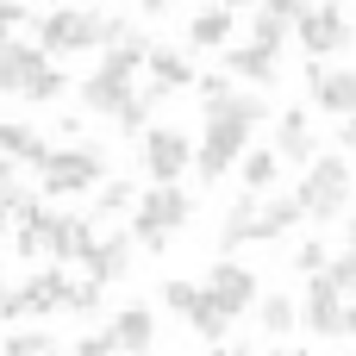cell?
I'll use <instances>...</instances> for the list:
<instances>
[{"label":"cell","mask_w":356,"mask_h":356,"mask_svg":"<svg viewBox=\"0 0 356 356\" xmlns=\"http://www.w3.org/2000/svg\"><path fill=\"white\" fill-rule=\"evenodd\" d=\"M232 31H238V25H232V6H207V13L188 25V44H194V50H225Z\"/></svg>","instance_id":"obj_19"},{"label":"cell","mask_w":356,"mask_h":356,"mask_svg":"<svg viewBox=\"0 0 356 356\" xmlns=\"http://www.w3.org/2000/svg\"><path fill=\"white\" fill-rule=\"evenodd\" d=\"M244 144H250V125H238V119H207V131H200V144H194L200 181H219V175L244 156Z\"/></svg>","instance_id":"obj_4"},{"label":"cell","mask_w":356,"mask_h":356,"mask_svg":"<svg viewBox=\"0 0 356 356\" xmlns=\"http://www.w3.org/2000/svg\"><path fill=\"white\" fill-rule=\"evenodd\" d=\"M156 294H163V307H169V313H188V307H194V294H200V288H194V282H163V288H156Z\"/></svg>","instance_id":"obj_38"},{"label":"cell","mask_w":356,"mask_h":356,"mask_svg":"<svg viewBox=\"0 0 356 356\" xmlns=\"http://www.w3.org/2000/svg\"><path fill=\"white\" fill-rule=\"evenodd\" d=\"M25 200H31V194H25V188H19V175H13V163H6V156H0V207H6V213H19V207H25Z\"/></svg>","instance_id":"obj_37"},{"label":"cell","mask_w":356,"mask_h":356,"mask_svg":"<svg viewBox=\"0 0 356 356\" xmlns=\"http://www.w3.org/2000/svg\"><path fill=\"white\" fill-rule=\"evenodd\" d=\"M188 325H194V332H200L207 344H219V338L232 332V319H225V313H219V307H213L207 294H194V307H188Z\"/></svg>","instance_id":"obj_27"},{"label":"cell","mask_w":356,"mask_h":356,"mask_svg":"<svg viewBox=\"0 0 356 356\" xmlns=\"http://www.w3.org/2000/svg\"><path fill=\"white\" fill-rule=\"evenodd\" d=\"M119 356H150V350H119Z\"/></svg>","instance_id":"obj_48"},{"label":"cell","mask_w":356,"mask_h":356,"mask_svg":"<svg viewBox=\"0 0 356 356\" xmlns=\"http://www.w3.org/2000/svg\"><path fill=\"white\" fill-rule=\"evenodd\" d=\"M275 156H282V163H313V125H307V113H282V125H275Z\"/></svg>","instance_id":"obj_18"},{"label":"cell","mask_w":356,"mask_h":356,"mask_svg":"<svg viewBox=\"0 0 356 356\" xmlns=\"http://www.w3.org/2000/svg\"><path fill=\"white\" fill-rule=\"evenodd\" d=\"M31 25V13H25V0H0V44H13L19 31Z\"/></svg>","instance_id":"obj_35"},{"label":"cell","mask_w":356,"mask_h":356,"mask_svg":"<svg viewBox=\"0 0 356 356\" xmlns=\"http://www.w3.org/2000/svg\"><path fill=\"white\" fill-rule=\"evenodd\" d=\"M125 263H131V238H125V232H113V238H94V250L81 257V269H88V282H94V288H106V282H125Z\"/></svg>","instance_id":"obj_10"},{"label":"cell","mask_w":356,"mask_h":356,"mask_svg":"<svg viewBox=\"0 0 356 356\" xmlns=\"http://www.w3.org/2000/svg\"><path fill=\"white\" fill-rule=\"evenodd\" d=\"M0 356H50V338H44V332H13V338L0 344Z\"/></svg>","instance_id":"obj_34"},{"label":"cell","mask_w":356,"mask_h":356,"mask_svg":"<svg viewBox=\"0 0 356 356\" xmlns=\"http://www.w3.org/2000/svg\"><path fill=\"white\" fill-rule=\"evenodd\" d=\"M44 63H50V56H44L38 44H19V38L0 44V94H25V81H31Z\"/></svg>","instance_id":"obj_11"},{"label":"cell","mask_w":356,"mask_h":356,"mask_svg":"<svg viewBox=\"0 0 356 356\" xmlns=\"http://www.w3.org/2000/svg\"><path fill=\"white\" fill-rule=\"evenodd\" d=\"M307 213H300V200L294 194H269V200H257V244H269V238H282V232H294Z\"/></svg>","instance_id":"obj_16"},{"label":"cell","mask_w":356,"mask_h":356,"mask_svg":"<svg viewBox=\"0 0 356 356\" xmlns=\"http://www.w3.org/2000/svg\"><path fill=\"white\" fill-rule=\"evenodd\" d=\"M75 356H119V350H113V338H106V332H94V338H81V344H75Z\"/></svg>","instance_id":"obj_41"},{"label":"cell","mask_w":356,"mask_h":356,"mask_svg":"<svg viewBox=\"0 0 356 356\" xmlns=\"http://www.w3.org/2000/svg\"><path fill=\"white\" fill-rule=\"evenodd\" d=\"M88 44H94V13H81V6H56V13L38 19V50H44V56L88 50Z\"/></svg>","instance_id":"obj_6"},{"label":"cell","mask_w":356,"mask_h":356,"mask_svg":"<svg viewBox=\"0 0 356 356\" xmlns=\"http://www.w3.org/2000/svg\"><path fill=\"white\" fill-rule=\"evenodd\" d=\"M294 31L282 25V19H269V13H257V25H250V44L257 50H269V56H282V44H288Z\"/></svg>","instance_id":"obj_31"},{"label":"cell","mask_w":356,"mask_h":356,"mask_svg":"<svg viewBox=\"0 0 356 356\" xmlns=\"http://www.w3.org/2000/svg\"><path fill=\"white\" fill-rule=\"evenodd\" d=\"M63 81H69V75H63L56 63H44V69H38L31 81H25V100H38V106H50V100H63Z\"/></svg>","instance_id":"obj_29"},{"label":"cell","mask_w":356,"mask_h":356,"mask_svg":"<svg viewBox=\"0 0 356 356\" xmlns=\"http://www.w3.org/2000/svg\"><path fill=\"white\" fill-rule=\"evenodd\" d=\"M269 356H307V350H269Z\"/></svg>","instance_id":"obj_47"},{"label":"cell","mask_w":356,"mask_h":356,"mask_svg":"<svg viewBox=\"0 0 356 356\" xmlns=\"http://www.w3.org/2000/svg\"><path fill=\"white\" fill-rule=\"evenodd\" d=\"M0 232H13V213H6V207H0Z\"/></svg>","instance_id":"obj_45"},{"label":"cell","mask_w":356,"mask_h":356,"mask_svg":"<svg viewBox=\"0 0 356 356\" xmlns=\"http://www.w3.org/2000/svg\"><path fill=\"white\" fill-rule=\"evenodd\" d=\"M213 6H250V0H213Z\"/></svg>","instance_id":"obj_46"},{"label":"cell","mask_w":356,"mask_h":356,"mask_svg":"<svg viewBox=\"0 0 356 356\" xmlns=\"http://www.w3.org/2000/svg\"><path fill=\"white\" fill-rule=\"evenodd\" d=\"M94 181H106V150H100V144H69V150H50V156L38 163V188H44L50 200H75V194H88Z\"/></svg>","instance_id":"obj_1"},{"label":"cell","mask_w":356,"mask_h":356,"mask_svg":"<svg viewBox=\"0 0 356 356\" xmlns=\"http://www.w3.org/2000/svg\"><path fill=\"white\" fill-rule=\"evenodd\" d=\"M225 69L244 75V81H275V56L257 50V44H225Z\"/></svg>","instance_id":"obj_23"},{"label":"cell","mask_w":356,"mask_h":356,"mask_svg":"<svg viewBox=\"0 0 356 356\" xmlns=\"http://www.w3.org/2000/svg\"><path fill=\"white\" fill-rule=\"evenodd\" d=\"M44 250L63 257V263H81L94 250V219L88 213H50L44 219Z\"/></svg>","instance_id":"obj_9"},{"label":"cell","mask_w":356,"mask_h":356,"mask_svg":"<svg viewBox=\"0 0 356 356\" xmlns=\"http://www.w3.org/2000/svg\"><path fill=\"white\" fill-rule=\"evenodd\" d=\"M0 156L38 169V163L50 156V144H44V131H31V125H19V119H0Z\"/></svg>","instance_id":"obj_17"},{"label":"cell","mask_w":356,"mask_h":356,"mask_svg":"<svg viewBox=\"0 0 356 356\" xmlns=\"http://www.w3.org/2000/svg\"><path fill=\"white\" fill-rule=\"evenodd\" d=\"M194 94H200V106H207V119H213V113L232 100V81H225V75H194Z\"/></svg>","instance_id":"obj_33"},{"label":"cell","mask_w":356,"mask_h":356,"mask_svg":"<svg viewBox=\"0 0 356 356\" xmlns=\"http://www.w3.org/2000/svg\"><path fill=\"white\" fill-rule=\"evenodd\" d=\"M294 200H300L307 219L332 225V219L350 207V163H344V156H313V163H307V181L294 188Z\"/></svg>","instance_id":"obj_2"},{"label":"cell","mask_w":356,"mask_h":356,"mask_svg":"<svg viewBox=\"0 0 356 356\" xmlns=\"http://www.w3.org/2000/svg\"><path fill=\"white\" fill-rule=\"evenodd\" d=\"M144 56H150V38H144V31H125V38L106 50V69H119V75H138V69H144Z\"/></svg>","instance_id":"obj_24"},{"label":"cell","mask_w":356,"mask_h":356,"mask_svg":"<svg viewBox=\"0 0 356 356\" xmlns=\"http://www.w3.org/2000/svg\"><path fill=\"white\" fill-rule=\"evenodd\" d=\"M213 356H232V350H219V344H213Z\"/></svg>","instance_id":"obj_49"},{"label":"cell","mask_w":356,"mask_h":356,"mask_svg":"<svg viewBox=\"0 0 356 356\" xmlns=\"http://www.w3.org/2000/svg\"><path fill=\"white\" fill-rule=\"evenodd\" d=\"M188 213H194V200H188L175 181H156V188L138 200L131 232H138V244H144V250H169V232H175V225H188Z\"/></svg>","instance_id":"obj_3"},{"label":"cell","mask_w":356,"mask_h":356,"mask_svg":"<svg viewBox=\"0 0 356 356\" xmlns=\"http://www.w3.org/2000/svg\"><path fill=\"white\" fill-rule=\"evenodd\" d=\"M300 313H307V325H313L319 338H338V313H344V294H338L325 275H313V282H307V307H300Z\"/></svg>","instance_id":"obj_13"},{"label":"cell","mask_w":356,"mask_h":356,"mask_svg":"<svg viewBox=\"0 0 356 356\" xmlns=\"http://www.w3.org/2000/svg\"><path fill=\"white\" fill-rule=\"evenodd\" d=\"M50 356H56V350H50Z\"/></svg>","instance_id":"obj_53"},{"label":"cell","mask_w":356,"mask_h":356,"mask_svg":"<svg viewBox=\"0 0 356 356\" xmlns=\"http://www.w3.org/2000/svg\"><path fill=\"white\" fill-rule=\"evenodd\" d=\"M257 200L263 194H244L232 213H225V225H219V250H238V244H257Z\"/></svg>","instance_id":"obj_22"},{"label":"cell","mask_w":356,"mask_h":356,"mask_svg":"<svg viewBox=\"0 0 356 356\" xmlns=\"http://www.w3.org/2000/svg\"><path fill=\"white\" fill-rule=\"evenodd\" d=\"M106 338H113V350H150V338H156V313H150V307H119L113 325H106Z\"/></svg>","instance_id":"obj_14"},{"label":"cell","mask_w":356,"mask_h":356,"mask_svg":"<svg viewBox=\"0 0 356 356\" xmlns=\"http://www.w3.org/2000/svg\"><path fill=\"white\" fill-rule=\"evenodd\" d=\"M163 100H169V94H163L156 81H150V88H131V94L119 100V113H113V125H119V131H144V125H150V113H156Z\"/></svg>","instance_id":"obj_20"},{"label":"cell","mask_w":356,"mask_h":356,"mask_svg":"<svg viewBox=\"0 0 356 356\" xmlns=\"http://www.w3.org/2000/svg\"><path fill=\"white\" fill-rule=\"evenodd\" d=\"M307 6H313V0H263V13H269V19H282L288 31H294V19H300Z\"/></svg>","instance_id":"obj_40"},{"label":"cell","mask_w":356,"mask_h":356,"mask_svg":"<svg viewBox=\"0 0 356 356\" xmlns=\"http://www.w3.org/2000/svg\"><path fill=\"white\" fill-rule=\"evenodd\" d=\"M194 163V138L175 125H144V169L150 181H181V169Z\"/></svg>","instance_id":"obj_5"},{"label":"cell","mask_w":356,"mask_h":356,"mask_svg":"<svg viewBox=\"0 0 356 356\" xmlns=\"http://www.w3.org/2000/svg\"><path fill=\"white\" fill-rule=\"evenodd\" d=\"M294 38L307 44V56L319 63V56H332V50H344L350 44V19L338 13V6H307L300 19H294Z\"/></svg>","instance_id":"obj_7"},{"label":"cell","mask_w":356,"mask_h":356,"mask_svg":"<svg viewBox=\"0 0 356 356\" xmlns=\"http://www.w3.org/2000/svg\"><path fill=\"white\" fill-rule=\"evenodd\" d=\"M200 294H207V300H213V307H219L225 319H238L244 307H257V275H250L244 263H225V257H219Z\"/></svg>","instance_id":"obj_8"},{"label":"cell","mask_w":356,"mask_h":356,"mask_svg":"<svg viewBox=\"0 0 356 356\" xmlns=\"http://www.w3.org/2000/svg\"><path fill=\"white\" fill-rule=\"evenodd\" d=\"M138 207V188L131 181H94V213L113 219V213H131Z\"/></svg>","instance_id":"obj_26"},{"label":"cell","mask_w":356,"mask_h":356,"mask_svg":"<svg viewBox=\"0 0 356 356\" xmlns=\"http://www.w3.org/2000/svg\"><path fill=\"white\" fill-rule=\"evenodd\" d=\"M144 63H150V75H156V88H163V94H175V88H188V81H194L188 56H181V50H169V44H150V56H144Z\"/></svg>","instance_id":"obj_21"},{"label":"cell","mask_w":356,"mask_h":356,"mask_svg":"<svg viewBox=\"0 0 356 356\" xmlns=\"http://www.w3.org/2000/svg\"><path fill=\"white\" fill-rule=\"evenodd\" d=\"M125 94H131V75H119V69H106V63L81 81V106H88V113H106V119L119 113V100H125Z\"/></svg>","instance_id":"obj_12"},{"label":"cell","mask_w":356,"mask_h":356,"mask_svg":"<svg viewBox=\"0 0 356 356\" xmlns=\"http://www.w3.org/2000/svg\"><path fill=\"white\" fill-rule=\"evenodd\" d=\"M350 194H356V188H350Z\"/></svg>","instance_id":"obj_52"},{"label":"cell","mask_w":356,"mask_h":356,"mask_svg":"<svg viewBox=\"0 0 356 356\" xmlns=\"http://www.w3.org/2000/svg\"><path fill=\"white\" fill-rule=\"evenodd\" d=\"M169 6H175V0H144V13H169Z\"/></svg>","instance_id":"obj_44"},{"label":"cell","mask_w":356,"mask_h":356,"mask_svg":"<svg viewBox=\"0 0 356 356\" xmlns=\"http://www.w3.org/2000/svg\"><path fill=\"white\" fill-rule=\"evenodd\" d=\"M307 81H313V100H319L325 113H356V75L350 69H332V75H325V69L313 63Z\"/></svg>","instance_id":"obj_15"},{"label":"cell","mask_w":356,"mask_h":356,"mask_svg":"<svg viewBox=\"0 0 356 356\" xmlns=\"http://www.w3.org/2000/svg\"><path fill=\"white\" fill-rule=\"evenodd\" d=\"M94 6H100V0H94Z\"/></svg>","instance_id":"obj_51"},{"label":"cell","mask_w":356,"mask_h":356,"mask_svg":"<svg viewBox=\"0 0 356 356\" xmlns=\"http://www.w3.org/2000/svg\"><path fill=\"white\" fill-rule=\"evenodd\" d=\"M338 338H356V300H344V313H338Z\"/></svg>","instance_id":"obj_42"},{"label":"cell","mask_w":356,"mask_h":356,"mask_svg":"<svg viewBox=\"0 0 356 356\" xmlns=\"http://www.w3.org/2000/svg\"><path fill=\"white\" fill-rule=\"evenodd\" d=\"M257 319H263V332H294V300L288 294H269V300H257Z\"/></svg>","instance_id":"obj_30"},{"label":"cell","mask_w":356,"mask_h":356,"mask_svg":"<svg viewBox=\"0 0 356 356\" xmlns=\"http://www.w3.org/2000/svg\"><path fill=\"white\" fill-rule=\"evenodd\" d=\"M213 119H238V125H263V119H269V100H263V94H238V88H232V100H225V106H219Z\"/></svg>","instance_id":"obj_28"},{"label":"cell","mask_w":356,"mask_h":356,"mask_svg":"<svg viewBox=\"0 0 356 356\" xmlns=\"http://www.w3.org/2000/svg\"><path fill=\"white\" fill-rule=\"evenodd\" d=\"M338 294H356V250H344V257H325V269H319Z\"/></svg>","instance_id":"obj_32"},{"label":"cell","mask_w":356,"mask_h":356,"mask_svg":"<svg viewBox=\"0 0 356 356\" xmlns=\"http://www.w3.org/2000/svg\"><path fill=\"white\" fill-rule=\"evenodd\" d=\"M350 250H356V225H350Z\"/></svg>","instance_id":"obj_50"},{"label":"cell","mask_w":356,"mask_h":356,"mask_svg":"<svg viewBox=\"0 0 356 356\" xmlns=\"http://www.w3.org/2000/svg\"><path fill=\"white\" fill-rule=\"evenodd\" d=\"M338 138H344V150H356V113H344V131Z\"/></svg>","instance_id":"obj_43"},{"label":"cell","mask_w":356,"mask_h":356,"mask_svg":"<svg viewBox=\"0 0 356 356\" xmlns=\"http://www.w3.org/2000/svg\"><path fill=\"white\" fill-rule=\"evenodd\" d=\"M275 175H282V156L275 150H250L244 156V194H269Z\"/></svg>","instance_id":"obj_25"},{"label":"cell","mask_w":356,"mask_h":356,"mask_svg":"<svg viewBox=\"0 0 356 356\" xmlns=\"http://www.w3.org/2000/svg\"><path fill=\"white\" fill-rule=\"evenodd\" d=\"M294 269H300V275H319V269H325V244H319V238H307V244L294 250Z\"/></svg>","instance_id":"obj_39"},{"label":"cell","mask_w":356,"mask_h":356,"mask_svg":"<svg viewBox=\"0 0 356 356\" xmlns=\"http://www.w3.org/2000/svg\"><path fill=\"white\" fill-rule=\"evenodd\" d=\"M125 31H131V25H125L119 13H94V44H100V50H113Z\"/></svg>","instance_id":"obj_36"}]
</instances>
